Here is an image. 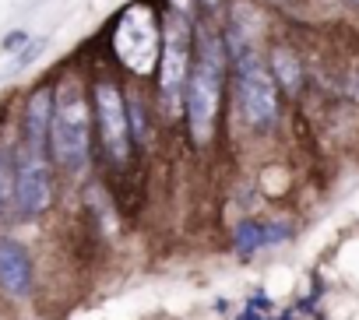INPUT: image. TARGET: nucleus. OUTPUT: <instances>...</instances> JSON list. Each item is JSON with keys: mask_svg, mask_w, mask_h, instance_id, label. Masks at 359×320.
Masks as SVG:
<instances>
[{"mask_svg": "<svg viewBox=\"0 0 359 320\" xmlns=\"http://www.w3.org/2000/svg\"><path fill=\"white\" fill-rule=\"evenodd\" d=\"M191 78V25L184 15H165L162 22V57H158V85H162V102L176 116L180 102L187 92Z\"/></svg>", "mask_w": 359, "mask_h": 320, "instance_id": "obj_3", "label": "nucleus"}, {"mask_svg": "<svg viewBox=\"0 0 359 320\" xmlns=\"http://www.w3.org/2000/svg\"><path fill=\"white\" fill-rule=\"evenodd\" d=\"M0 288L11 299H25L32 292V257L18 239H0Z\"/></svg>", "mask_w": 359, "mask_h": 320, "instance_id": "obj_7", "label": "nucleus"}, {"mask_svg": "<svg viewBox=\"0 0 359 320\" xmlns=\"http://www.w3.org/2000/svg\"><path fill=\"white\" fill-rule=\"evenodd\" d=\"M271 74H275L278 88L296 92V88H299V78H303L296 53H292V50H285V46H282V50H275V53H271Z\"/></svg>", "mask_w": 359, "mask_h": 320, "instance_id": "obj_10", "label": "nucleus"}, {"mask_svg": "<svg viewBox=\"0 0 359 320\" xmlns=\"http://www.w3.org/2000/svg\"><path fill=\"white\" fill-rule=\"evenodd\" d=\"M95 120H99V134H102L106 155L113 158V162H123L127 148H130V116H127L120 88L109 85V81L95 85Z\"/></svg>", "mask_w": 359, "mask_h": 320, "instance_id": "obj_5", "label": "nucleus"}, {"mask_svg": "<svg viewBox=\"0 0 359 320\" xmlns=\"http://www.w3.org/2000/svg\"><path fill=\"white\" fill-rule=\"evenodd\" d=\"M29 43V32H11L8 39H4V50H18V46H25Z\"/></svg>", "mask_w": 359, "mask_h": 320, "instance_id": "obj_13", "label": "nucleus"}, {"mask_svg": "<svg viewBox=\"0 0 359 320\" xmlns=\"http://www.w3.org/2000/svg\"><path fill=\"white\" fill-rule=\"evenodd\" d=\"M50 123H53V92L50 88H39L32 92L29 106H25V151L32 155H43L50 148Z\"/></svg>", "mask_w": 359, "mask_h": 320, "instance_id": "obj_8", "label": "nucleus"}, {"mask_svg": "<svg viewBox=\"0 0 359 320\" xmlns=\"http://www.w3.org/2000/svg\"><path fill=\"white\" fill-rule=\"evenodd\" d=\"M92 148V113L78 81H64L53 92V123H50V155L67 173H81Z\"/></svg>", "mask_w": 359, "mask_h": 320, "instance_id": "obj_1", "label": "nucleus"}, {"mask_svg": "<svg viewBox=\"0 0 359 320\" xmlns=\"http://www.w3.org/2000/svg\"><path fill=\"white\" fill-rule=\"evenodd\" d=\"M219 95H222V39L215 32H201V39H198V60L191 67L187 92H184L191 137L198 144H205L212 137Z\"/></svg>", "mask_w": 359, "mask_h": 320, "instance_id": "obj_2", "label": "nucleus"}, {"mask_svg": "<svg viewBox=\"0 0 359 320\" xmlns=\"http://www.w3.org/2000/svg\"><path fill=\"white\" fill-rule=\"evenodd\" d=\"M289 236V229L285 225H261V222H247V225H240V232H236V250H257V246H264V243H275V239H285Z\"/></svg>", "mask_w": 359, "mask_h": 320, "instance_id": "obj_9", "label": "nucleus"}, {"mask_svg": "<svg viewBox=\"0 0 359 320\" xmlns=\"http://www.w3.org/2000/svg\"><path fill=\"white\" fill-rule=\"evenodd\" d=\"M15 176H18V166H15V155L8 148H0V211H4L15 197Z\"/></svg>", "mask_w": 359, "mask_h": 320, "instance_id": "obj_11", "label": "nucleus"}, {"mask_svg": "<svg viewBox=\"0 0 359 320\" xmlns=\"http://www.w3.org/2000/svg\"><path fill=\"white\" fill-rule=\"evenodd\" d=\"M43 46H46L43 39H39V43H29V46H25V50L18 53V60H15V64H18V67H29V64H32V60H36V57L43 53Z\"/></svg>", "mask_w": 359, "mask_h": 320, "instance_id": "obj_12", "label": "nucleus"}, {"mask_svg": "<svg viewBox=\"0 0 359 320\" xmlns=\"http://www.w3.org/2000/svg\"><path fill=\"white\" fill-rule=\"evenodd\" d=\"M50 201H53V183H50L46 158L25 151L18 162V176H15V204L25 218H36L50 208Z\"/></svg>", "mask_w": 359, "mask_h": 320, "instance_id": "obj_6", "label": "nucleus"}, {"mask_svg": "<svg viewBox=\"0 0 359 320\" xmlns=\"http://www.w3.org/2000/svg\"><path fill=\"white\" fill-rule=\"evenodd\" d=\"M236 85H240L243 120L250 123V130H271L278 120V81L271 67L257 53H240Z\"/></svg>", "mask_w": 359, "mask_h": 320, "instance_id": "obj_4", "label": "nucleus"}]
</instances>
